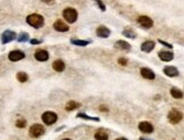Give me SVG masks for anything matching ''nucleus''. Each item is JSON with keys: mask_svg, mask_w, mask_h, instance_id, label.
I'll return each mask as SVG.
<instances>
[{"mask_svg": "<svg viewBox=\"0 0 184 140\" xmlns=\"http://www.w3.org/2000/svg\"><path fill=\"white\" fill-rule=\"evenodd\" d=\"M16 127L20 129H23L26 127V121L24 120V119H18V120L16 121Z\"/></svg>", "mask_w": 184, "mask_h": 140, "instance_id": "bb28decb", "label": "nucleus"}, {"mask_svg": "<svg viewBox=\"0 0 184 140\" xmlns=\"http://www.w3.org/2000/svg\"><path fill=\"white\" fill-rule=\"evenodd\" d=\"M17 80L20 81V82H22V83H24V82H26L28 80V74L25 72H18L17 73Z\"/></svg>", "mask_w": 184, "mask_h": 140, "instance_id": "b1692460", "label": "nucleus"}, {"mask_svg": "<svg viewBox=\"0 0 184 140\" xmlns=\"http://www.w3.org/2000/svg\"><path fill=\"white\" fill-rule=\"evenodd\" d=\"M77 15H79L77 10L75 8H71V7L65 8L64 12H63V17L67 21L68 23H75L76 20H77Z\"/></svg>", "mask_w": 184, "mask_h": 140, "instance_id": "f03ea898", "label": "nucleus"}, {"mask_svg": "<svg viewBox=\"0 0 184 140\" xmlns=\"http://www.w3.org/2000/svg\"><path fill=\"white\" fill-rule=\"evenodd\" d=\"M159 42L161 44H164L165 47H167V48H173V46L171 44H167V42H165V41H163V40H159Z\"/></svg>", "mask_w": 184, "mask_h": 140, "instance_id": "c756f323", "label": "nucleus"}, {"mask_svg": "<svg viewBox=\"0 0 184 140\" xmlns=\"http://www.w3.org/2000/svg\"><path fill=\"white\" fill-rule=\"evenodd\" d=\"M71 42H72L73 44H75V46H80V47H85V46H88L89 44H91L90 40H75V39H72Z\"/></svg>", "mask_w": 184, "mask_h": 140, "instance_id": "4be33fe9", "label": "nucleus"}, {"mask_svg": "<svg viewBox=\"0 0 184 140\" xmlns=\"http://www.w3.org/2000/svg\"><path fill=\"white\" fill-rule=\"evenodd\" d=\"M57 114L53 112H46L42 114V121L44 122V124L47 125H51V124L56 123L57 121Z\"/></svg>", "mask_w": 184, "mask_h": 140, "instance_id": "39448f33", "label": "nucleus"}, {"mask_svg": "<svg viewBox=\"0 0 184 140\" xmlns=\"http://www.w3.org/2000/svg\"><path fill=\"white\" fill-rule=\"evenodd\" d=\"M96 33L99 38H108L110 36V30L108 28L104 26V25H101V26H99V28H97Z\"/></svg>", "mask_w": 184, "mask_h": 140, "instance_id": "4468645a", "label": "nucleus"}, {"mask_svg": "<svg viewBox=\"0 0 184 140\" xmlns=\"http://www.w3.org/2000/svg\"><path fill=\"white\" fill-rule=\"evenodd\" d=\"M156 44L153 41H144L143 44H141V50L144 52H151V50H153Z\"/></svg>", "mask_w": 184, "mask_h": 140, "instance_id": "dca6fc26", "label": "nucleus"}, {"mask_svg": "<svg viewBox=\"0 0 184 140\" xmlns=\"http://www.w3.org/2000/svg\"><path fill=\"white\" fill-rule=\"evenodd\" d=\"M140 73L141 75H142V78H144V79H147V80H153L155 79V73H153V71L152 70H150V68L148 67H143L140 70Z\"/></svg>", "mask_w": 184, "mask_h": 140, "instance_id": "9b49d317", "label": "nucleus"}, {"mask_svg": "<svg viewBox=\"0 0 184 140\" xmlns=\"http://www.w3.org/2000/svg\"><path fill=\"white\" fill-rule=\"evenodd\" d=\"M64 140H71V139H64Z\"/></svg>", "mask_w": 184, "mask_h": 140, "instance_id": "c9c22d12", "label": "nucleus"}, {"mask_svg": "<svg viewBox=\"0 0 184 140\" xmlns=\"http://www.w3.org/2000/svg\"><path fill=\"white\" fill-rule=\"evenodd\" d=\"M115 47L118 49H120V50H124V51H128L130 49H131V46H130V44L128 42H126V41H123V40H118L115 44Z\"/></svg>", "mask_w": 184, "mask_h": 140, "instance_id": "a211bd4d", "label": "nucleus"}, {"mask_svg": "<svg viewBox=\"0 0 184 140\" xmlns=\"http://www.w3.org/2000/svg\"><path fill=\"white\" fill-rule=\"evenodd\" d=\"M52 67H53V70H55L56 72H63L65 70V63L61 59H57L53 62Z\"/></svg>", "mask_w": 184, "mask_h": 140, "instance_id": "6ab92c4d", "label": "nucleus"}, {"mask_svg": "<svg viewBox=\"0 0 184 140\" xmlns=\"http://www.w3.org/2000/svg\"><path fill=\"white\" fill-rule=\"evenodd\" d=\"M140 140H148V139H144V138H140Z\"/></svg>", "mask_w": 184, "mask_h": 140, "instance_id": "f704fd0d", "label": "nucleus"}, {"mask_svg": "<svg viewBox=\"0 0 184 140\" xmlns=\"http://www.w3.org/2000/svg\"><path fill=\"white\" fill-rule=\"evenodd\" d=\"M171 95H172L175 99H181V98L183 97V92H182V90H180V89L172 88V90H171Z\"/></svg>", "mask_w": 184, "mask_h": 140, "instance_id": "412c9836", "label": "nucleus"}, {"mask_svg": "<svg viewBox=\"0 0 184 140\" xmlns=\"http://www.w3.org/2000/svg\"><path fill=\"white\" fill-rule=\"evenodd\" d=\"M118 64L122 65V66H126L127 65V59L126 58H120L118 59Z\"/></svg>", "mask_w": 184, "mask_h": 140, "instance_id": "c85d7f7f", "label": "nucleus"}, {"mask_svg": "<svg viewBox=\"0 0 184 140\" xmlns=\"http://www.w3.org/2000/svg\"><path fill=\"white\" fill-rule=\"evenodd\" d=\"M182 119H183L182 113L178 109H176V108H173L172 111H169V113H168V121L172 124L180 123L181 121H182Z\"/></svg>", "mask_w": 184, "mask_h": 140, "instance_id": "7ed1b4c3", "label": "nucleus"}, {"mask_svg": "<svg viewBox=\"0 0 184 140\" xmlns=\"http://www.w3.org/2000/svg\"><path fill=\"white\" fill-rule=\"evenodd\" d=\"M24 57L25 54L23 51H20V50H13V51L9 52L8 55L9 60H12V62H18V60L23 59Z\"/></svg>", "mask_w": 184, "mask_h": 140, "instance_id": "6e6552de", "label": "nucleus"}, {"mask_svg": "<svg viewBox=\"0 0 184 140\" xmlns=\"http://www.w3.org/2000/svg\"><path fill=\"white\" fill-rule=\"evenodd\" d=\"M100 111L101 112H108V108L105 107V106H100Z\"/></svg>", "mask_w": 184, "mask_h": 140, "instance_id": "473e14b6", "label": "nucleus"}, {"mask_svg": "<svg viewBox=\"0 0 184 140\" xmlns=\"http://www.w3.org/2000/svg\"><path fill=\"white\" fill-rule=\"evenodd\" d=\"M16 33L13 32V31H9V30H7V31H5L2 34H1V42L2 44H8V42H10V41L15 40L16 39Z\"/></svg>", "mask_w": 184, "mask_h": 140, "instance_id": "423d86ee", "label": "nucleus"}, {"mask_svg": "<svg viewBox=\"0 0 184 140\" xmlns=\"http://www.w3.org/2000/svg\"><path fill=\"white\" fill-rule=\"evenodd\" d=\"M16 38L20 42H26V41H28V39H30V36H28V33L26 32H22L20 36H16Z\"/></svg>", "mask_w": 184, "mask_h": 140, "instance_id": "393cba45", "label": "nucleus"}, {"mask_svg": "<svg viewBox=\"0 0 184 140\" xmlns=\"http://www.w3.org/2000/svg\"><path fill=\"white\" fill-rule=\"evenodd\" d=\"M164 73L167 76H171V78H173V76H178V75H180V72H178V70H177L176 67H174V66H166V67L164 68Z\"/></svg>", "mask_w": 184, "mask_h": 140, "instance_id": "2eb2a0df", "label": "nucleus"}, {"mask_svg": "<svg viewBox=\"0 0 184 140\" xmlns=\"http://www.w3.org/2000/svg\"><path fill=\"white\" fill-rule=\"evenodd\" d=\"M26 22H28V25H31L33 28H42L44 24V18H43V16H41L39 14H31V15H28V16Z\"/></svg>", "mask_w": 184, "mask_h": 140, "instance_id": "f257e3e1", "label": "nucleus"}, {"mask_svg": "<svg viewBox=\"0 0 184 140\" xmlns=\"http://www.w3.org/2000/svg\"><path fill=\"white\" fill-rule=\"evenodd\" d=\"M123 34H124L125 36H127V38H136V33H135V31H133L132 28H125L124 31H123Z\"/></svg>", "mask_w": 184, "mask_h": 140, "instance_id": "5701e85b", "label": "nucleus"}, {"mask_svg": "<svg viewBox=\"0 0 184 140\" xmlns=\"http://www.w3.org/2000/svg\"><path fill=\"white\" fill-rule=\"evenodd\" d=\"M108 133L104 129H99L98 131L94 133V139L96 140H108Z\"/></svg>", "mask_w": 184, "mask_h": 140, "instance_id": "f3484780", "label": "nucleus"}, {"mask_svg": "<svg viewBox=\"0 0 184 140\" xmlns=\"http://www.w3.org/2000/svg\"><path fill=\"white\" fill-rule=\"evenodd\" d=\"M77 117H81V119H84V120H91V121H97V122H99V119L98 117H92V116H89L86 114H84V113H80V114H77Z\"/></svg>", "mask_w": 184, "mask_h": 140, "instance_id": "a878e982", "label": "nucleus"}, {"mask_svg": "<svg viewBox=\"0 0 184 140\" xmlns=\"http://www.w3.org/2000/svg\"><path fill=\"white\" fill-rule=\"evenodd\" d=\"M28 133L32 138H39L44 133V128L41 124H33L28 130Z\"/></svg>", "mask_w": 184, "mask_h": 140, "instance_id": "20e7f679", "label": "nucleus"}, {"mask_svg": "<svg viewBox=\"0 0 184 140\" xmlns=\"http://www.w3.org/2000/svg\"><path fill=\"white\" fill-rule=\"evenodd\" d=\"M138 23L144 28H150L153 25V21L148 16H140L138 18Z\"/></svg>", "mask_w": 184, "mask_h": 140, "instance_id": "0eeeda50", "label": "nucleus"}, {"mask_svg": "<svg viewBox=\"0 0 184 140\" xmlns=\"http://www.w3.org/2000/svg\"><path fill=\"white\" fill-rule=\"evenodd\" d=\"M80 106H81L80 103H77V101H75V100H69L67 104H66L65 108H66V111H67V112H71V111H74V109H76V108H79Z\"/></svg>", "mask_w": 184, "mask_h": 140, "instance_id": "aec40b11", "label": "nucleus"}, {"mask_svg": "<svg viewBox=\"0 0 184 140\" xmlns=\"http://www.w3.org/2000/svg\"><path fill=\"white\" fill-rule=\"evenodd\" d=\"M116 140H127V139H125V138H118V139H116Z\"/></svg>", "mask_w": 184, "mask_h": 140, "instance_id": "72a5a7b5", "label": "nucleus"}, {"mask_svg": "<svg viewBox=\"0 0 184 140\" xmlns=\"http://www.w3.org/2000/svg\"><path fill=\"white\" fill-rule=\"evenodd\" d=\"M34 57H35L36 60L39 62H46V60L49 59V54L47 50H43V49H39L36 50L35 54H34Z\"/></svg>", "mask_w": 184, "mask_h": 140, "instance_id": "1a4fd4ad", "label": "nucleus"}, {"mask_svg": "<svg viewBox=\"0 0 184 140\" xmlns=\"http://www.w3.org/2000/svg\"><path fill=\"white\" fill-rule=\"evenodd\" d=\"M30 42L32 44H41V40H36V39H32V40H30Z\"/></svg>", "mask_w": 184, "mask_h": 140, "instance_id": "7c9ffc66", "label": "nucleus"}, {"mask_svg": "<svg viewBox=\"0 0 184 140\" xmlns=\"http://www.w3.org/2000/svg\"><path fill=\"white\" fill-rule=\"evenodd\" d=\"M158 56L163 62H171L174 58V54L172 51H166V50H161L158 52Z\"/></svg>", "mask_w": 184, "mask_h": 140, "instance_id": "ddd939ff", "label": "nucleus"}, {"mask_svg": "<svg viewBox=\"0 0 184 140\" xmlns=\"http://www.w3.org/2000/svg\"><path fill=\"white\" fill-rule=\"evenodd\" d=\"M94 1H96L97 4H98V6L100 7V9L102 10V12H105V10H106V6H105L104 2H102L101 0H94Z\"/></svg>", "mask_w": 184, "mask_h": 140, "instance_id": "cd10ccee", "label": "nucleus"}, {"mask_svg": "<svg viewBox=\"0 0 184 140\" xmlns=\"http://www.w3.org/2000/svg\"><path fill=\"white\" fill-rule=\"evenodd\" d=\"M43 2H46V4L48 5H51V4H55V0H42Z\"/></svg>", "mask_w": 184, "mask_h": 140, "instance_id": "2f4dec72", "label": "nucleus"}, {"mask_svg": "<svg viewBox=\"0 0 184 140\" xmlns=\"http://www.w3.org/2000/svg\"><path fill=\"white\" fill-rule=\"evenodd\" d=\"M139 130L142 133H152L153 132V125L149 122H141V123H139Z\"/></svg>", "mask_w": 184, "mask_h": 140, "instance_id": "9d476101", "label": "nucleus"}, {"mask_svg": "<svg viewBox=\"0 0 184 140\" xmlns=\"http://www.w3.org/2000/svg\"><path fill=\"white\" fill-rule=\"evenodd\" d=\"M53 28H55L56 31H58V32H67L68 30H69L68 25L60 20L55 22V24H53Z\"/></svg>", "mask_w": 184, "mask_h": 140, "instance_id": "f8f14e48", "label": "nucleus"}]
</instances>
